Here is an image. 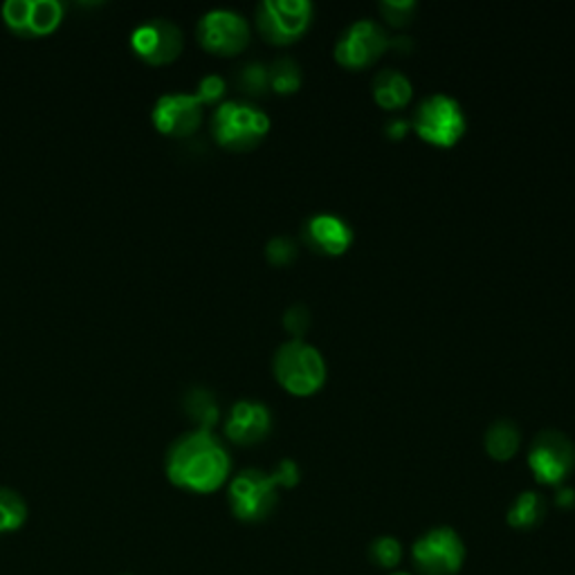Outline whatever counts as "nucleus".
<instances>
[{
	"mask_svg": "<svg viewBox=\"0 0 575 575\" xmlns=\"http://www.w3.org/2000/svg\"><path fill=\"white\" fill-rule=\"evenodd\" d=\"M310 321H312V312L308 306L304 304H292L286 312H284V326L286 331L297 338V340H304V333L310 328Z\"/></svg>",
	"mask_w": 575,
	"mask_h": 575,
	"instance_id": "26",
	"label": "nucleus"
},
{
	"mask_svg": "<svg viewBox=\"0 0 575 575\" xmlns=\"http://www.w3.org/2000/svg\"><path fill=\"white\" fill-rule=\"evenodd\" d=\"M253 37L250 23L240 12L227 10V8H216L209 10L201 17L196 25V39L198 43L220 57H234L248 48Z\"/></svg>",
	"mask_w": 575,
	"mask_h": 575,
	"instance_id": "8",
	"label": "nucleus"
},
{
	"mask_svg": "<svg viewBox=\"0 0 575 575\" xmlns=\"http://www.w3.org/2000/svg\"><path fill=\"white\" fill-rule=\"evenodd\" d=\"M409 131H412V122H409L407 117H391V120H387V124H384V133H387V137H391V140H402Z\"/></svg>",
	"mask_w": 575,
	"mask_h": 575,
	"instance_id": "29",
	"label": "nucleus"
},
{
	"mask_svg": "<svg viewBox=\"0 0 575 575\" xmlns=\"http://www.w3.org/2000/svg\"><path fill=\"white\" fill-rule=\"evenodd\" d=\"M380 12L391 25H404L412 21L417 12V3L414 0H382Z\"/></svg>",
	"mask_w": 575,
	"mask_h": 575,
	"instance_id": "27",
	"label": "nucleus"
},
{
	"mask_svg": "<svg viewBox=\"0 0 575 575\" xmlns=\"http://www.w3.org/2000/svg\"><path fill=\"white\" fill-rule=\"evenodd\" d=\"M238 89H243L248 95H261L270 89V76H268V65L264 63H245L238 70Z\"/></svg>",
	"mask_w": 575,
	"mask_h": 575,
	"instance_id": "23",
	"label": "nucleus"
},
{
	"mask_svg": "<svg viewBox=\"0 0 575 575\" xmlns=\"http://www.w3.org/2000/svg\"><path fill=\"white\" fill-rule=\"evenodd\" d=\"M304 238L312 250L326 257H340L353 245V227L338 214L321 212L308 218Z\"/></svg>",
	"mask_w": 575,
	"mask_h": 575,
	"instance_id": "15",
	"label": "nucleus"
},
{
	"mask_svg": "<svg viewBox=\"0 0 575 575\" xmlns=\"http://www.w3.org/2000/svg\"><path fill=\"white\" fill-rule=\"evenodd\" d=\"M273 371L277 382L292 396H312L317 393L328 376L326 360L319 349L308 345L306 340H288L284 342L273 358Z\"/></svg>",
	"mask_w": 575,
	"mask_h": 575,
	"instance_id": "3",
	"label": "nucleus"
},
{
	"mask_svg": "<svg viewBox=\"0 0 575 575\" xmlns=\"http://www.w3.org/2000/svg\"><path fill=\"white\" fill-rule=\"evenodd\" d=\"M273 430V412L259 400H236L225 419V437L236 445H255L268 439Z\"/></svg>",
	"mask_w": 575,
	"mask_h": 575,
	"instance_id": "14",
	"label": "nucleus"
},
{
	"mask_svg": "<svg viewBox=\"0 0 575 575\" xmlns=\"http://www.w3.org/2000/svg\"><path fill=\"white\" fill-rule=\"evenodd\" d=\"M227 502L236 520L248 524L264 522L279 504V485L270 472L245 468L229 481Z\"/></svg>",
	"mask_w": 575,
	"mask_h": 575,
	"instance_id": "5",
	"label": "nucleus"
},
{
	"mask_svg": "<svg viewBox=\"0 0 575 575\" xmlns=\"http://www.w3.org/2000/svg\"><path fill=\"white\" fill-rule=\"evenodd\" d=\"M389 575H412V573H404V571H393V573H389Z\"/></svg>",
	"mask_w": 575,
	"mask_h": 575,
	"instance_id": "31",
	"label": "nucleus"
},
{
	"mask_svg": "<svg viewBox=\"0 0 575 575\" xmlns=\"http://www.w3.org/2000/svg\"><path fill=\"white\" fill-rule=\"evenodd\" d=\"M185 34L172 19L153 17L131 32V50L148 65H167L181 57Z\"/></svg>",
	"mask_w": 575,
	"mask_h": 575,
	"instance_id": "10",
	"label": "nucleus"
},
{
	"mask_svg": "<svg viewBox=\"0 0 575 575\" xmlns=\"http://www.w3.org/2000/svg\"><path fill=\"white\" fill-rule=\"evenodd\" d=\"M10 32L32 39L52 34L63 21V6L59 0H8L0 8Z\"/></svg>",
	"mask_w": 575,
	"mask_h": 575,
	"instance_id": "13",
	"label": "nucleus"
},
{
	"mask_svg": "<svg viewBox=\"0 0 575 575\" xmlns=\"http://www.w3.org/2000/svg\"><path fill=\"white\" fill-rule=\"evenodd\" d=\"M412 131L432 146L452 148L468 129V117L459 100L445 93H432L419 102L412 115Z\"/></svg>",
	"mask_w": 575,
	"mask_h": 575,
	"instance_id": "4",
	"label": "nucleus"
},
{
	"mask_svg": "<svg viewBox=\"0 0 575 575\" xmlns=\"http://www.w3.org/2000/svg\"><path fill=\"white\" fill-rule=\"evenodd\" d=\"M164 472L174 485L209 495L229 479L232 456L214 430L196 428L170 445Z\"/></svg>",
	"mask_w": 575,
	"mask_h": 575,
	"instance_id": "1",
	"label": "nucleus"
},
{
	"mask_svg": "<svg viewBox=\"0 0 575 575\" xmlns=\"http://www.w3.org/2000/svg\"><path fill=\"white\" fill-rule=\"evenodd\" d=\"M412 559L421 575H456L465 559V544L454 528L439 526L414 542Z\"/></svg>",
	"mask_w": 575,
	"mask_h": 575,
	"instance_id": "9",
	"label": "nucleus"
},
{
	"mask_svg": "<svg viewBox=\"0 0 575 575\" xmlns=\"http://www.w3.org/2000/svg\"><path fill=\"white\" fill-rule=\"evenodd\" d=\"M546 517V500L535 490H524L509 509L506 522L515 531H533Z\"/></svg>",
	"mask_w": 575,
	"mask_h": 575,
	"instance_id": "17",
	"label": "nucleus"
},
{
	"mask_svg": "<svg viewBox=\"0 0 575 575\" xmlns=\"http://www.w3.org/2000/svg\"><path fill=\"white\" fill-rule=\"evenodd\" d=\"M205 117V106L196 93H167L160 95L151 109L155 131L170 137L194 135Z\"/></svg>",
	"mask_w": 575,
	"mask_h": 575,
	"instance_id": "12",
	"label": "nucleus"
},
{
	"mask_svg": "<svg viewBox=\"0 0 575 575\" xmlns=\"http://www.w3.org/2000/svg\"><path fill=\"white\" fill-rule=\"evenodd\" d=\"M522 445V432L513 421H495L485 432V452L495 461H511Z\"/></svg>",
	"mask_w": 575,
	"mask_h": 575,
	"instance_id": "18",
	"label": "nucleus"
},
{
	"mask_svg": "<svg viewBox=\"0 0 575 575\" xmlns=\"http://www.w3.org/2000/svg\"><path fill=\"white\" fill-rule=\"evenodd\" d=\"M270 115L248 100L220 102L212 113V135L229 151H250L270 133Z\"/></svg>",
	"mask_w": 575,
	"mask_h": 575,
	"instance_id": "2",
	"label": "nucleus"
},
{
	"mask_svg": "<svg viewBox=\"0 0 575 575\" xmlns=\"http://www.w3.org/2000/svg\"><path fill=\"white\" fill-rule=\"evenodd\" d=\"M28 520V504L17 490L0 487V533H14Z\"/></svg>",
	"mask_w": 575,
	"mask_h": 575,
	"instance_id": "20",
	"label": "nucleus"
},
{
	"mask_svg": "<svg viewBox=\"0 0 575 575\" xmlns=\"http://www.w3.org/2000/svg\"><path fill=\"white\" fill-rule=\"evenodd\" d=\"M225 93H227V81L220 74H205L196 86V97L203 102V106H212V104L218 106Z\"/></svg>",
	"mask_w": 575,
	"mask_h": 575,
	"instance_id": "24",
	"label": "nucleus"
},
{
	"mask_svg": "<svg viewBox=\"0 0 575 575\" xmlns=\"http://www.w3.org/2000/svg\"><path fill=\"white\" fill-rule=\"evenodd\" d=\"M270 89L279 95H292L301 89V68L295 59L281 57L273 65H268Z\"/></svg>",
	"mask_w": 575,
	"mask_h": 575,
	"instance_id": "21",
	"label": "nucleus"
},
{
	"mask_svg": "<svg viewBox=\"0 0 575 575\" xmlns=\"http://www.w3.org/2000/svg\"><path fill=\"white\" fill-rule=\"evenodd\" d=\"M257 30L273 45L299 41L312 23L310 0H261L257 6Z\"/></svg>",
	"mask_w": 575,
	"mask_h": 575,
	"instance_id": "6",
	"label": "nucleus"
},
{
	"mask_svg": "<svg viewBox=\"0 0 575 575\" xmlns=\"http://www.w3.org/2000/svg\"><path fill=\"white\" fill-rule=\"evenodd\" d=\"M555 506H557V509H566V511L575 506V490H573L571 485H557Z\"/></svg>",
	"mask_w": 575,
	"mask_h": 575,
	"instance_id": "30",
	"label": "nucleus"
},
{
	"mask_svg": "<svg viewBox=\"0 0 575 575\" xmlns=\"http://www.w3.org/2000/svg\"><path fill=\"white\" fill-rule=\"evenodd\" d=\"M373 100L384 111H400L414 97L412 79L396 68H384L373 76Z\"/></svg>",
	"mask_w": 575,
	"mask_h": 575,
	"instance_id": "16",
	"label": "nucleus"
},
{
	"mask_svg": "<svg viewBox=\"0 0 575 575\" xmlns=\"http://www.w3.org/2000/svg\"><path fill=\"white\" fill-rule=\"evenodd\" d=\"M270 474L275 476V481H277L279 487H295V485L299 483V476H301L299 465H297V461H292V459H281V461L275 465V470H273Z\"/></svg>",
	"mask_w": 575,
	"mask_h": 575,
	"instance_id": "28",
	"label": "nucleus"
},
{
	"mask_svg": "<svg viewBox=\"0 0 575 575\" xmlns=\"http://www.w3.org/2000/svg\"><path fill=\"white\" fill-rule=\"evenodd\" d=\"M528 468L542 485H564L575 468V445L559 430L540 432L528 450Z\"/></svg>",
	"mask_w": 575,
	"mask_h": 575,
	"instance_id": "7",
	"label": "nucleus"
},
{
	"mask_svg": "<svg viewBox=\"0 0 575 575\" xmlns=\"http://www.w3.org/2000/svg\"><path fill=\"white\" fill-rule=\"evenodd\" d=\"M185 409H187L189 419L198 423V428L214 430V425L218 423L220 409H218L216 396L203 387H196L185 396Z\"/></svg>",
	"mask_w": 575,
	"mask_h": 575,
	"instance_id": "19",
	"label": "nucleus"
},
{
	"mask_svg": "<svg viewBox=\"0 0 575 575\" xmlns=\"http://www.w3.org/2000/svg\"><path fill=\"white\" fill-rule=\"evenodd\" d=\"M266 257L273 266H288L297 259V243L290 236H275L266 245Z\"/></svg>",
	"mask_w": 575,
	"mask_h": 575,
	"instance_id": "25",
	"label": "nucleus"
},
{
	"mask_svg": "<svg viewBox=\"0 0 575 575\" xmlns=\"http://www.w3.org/2000/svg\"><path fill=\"white\" fill-rule=\"evenodd\" d=\"M389 37L384 28L371 19H358L351 23L336 43V61L349 70H362L373 65L387 50Z\"/></svg>",
	"mask_w": 575,
	"mask_h": 575,
	"instance_id": "11",
	"label": "nucleus"
},
{
	"mask_svg": "<svg viewBox=\"0 0 575 575\" xmlns=\"http://www.w3.org/2000/svg\"><path fill=\"white\" fill-rule=\"evenodd\" d=\"M369 559L384 571H393L402 559V546L396 537L382 535L369 544Z\"/></svg>",
	"mask_w": 575,
	"mask_h": 575,
	"instance_id": "22",
	"label": "nucleus"
}]
</instances>
